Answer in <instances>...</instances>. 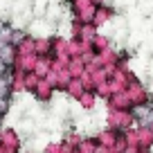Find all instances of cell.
I'll return each mask as SVG.
<instances>
[{"label":"cell","instance_id":"6","mask_svg":"<svg viewBox=\"0 0 153 153\" xmlns=\"http://www.w3.org/2000/svg\"><path fill=\"white\" fill-rule=\"evenodd\" d=\"M11 110V99H0V115L2 117H7Z\"/></svg>","mask_w":153,"mask_h":153},{"label":"cell","instance_id":"4","mask_svg":"<svg viewBox=\"0 0 153 153\" xmlns=\"http://www.w3.org/2000/svg\"><path fill=\"white\" fill-rule=\"evenodd\" d=\"M11 97V86H9V76H0V99H9Z\"/></svg>","mask_w":153,"mask_h":153},{"label":"cell","instance_id":"3","mask_svg":"<svg viewBox=\"0 0 153 153\" xmlns=\"http://www.w3.org/2000/svg\"><path fill=\"white\" fill-rule=\"evenodd\" d=\"M83 90H86V88H83V81L81 79H70V81H68V86H65V92L70 97H74V99H79V97L83 95Z\"/></svg>","mask_w":153,"mask_h":153},{"label":"cell","instance_id":"5","mask_svg":"<svg viewBox=\"0 0 153 153\" xmlns=\"http://www.w3.org/2000/svg\"><path fill=\"white\" fill-rule=\"evenodd\" d=\"M79 101H81L83 108H92V104H95V95H92V92H88V90H83V95L79 97Z\"/></svg>","mask_w":153,"mask_h":153},{"label":"cell","instance_id":"2","mask_svg":"<svg viewBox=\"0 0 153 153\" xmlns=\"http://www.w3.org/2000/svg\"><path fill=\"white\" fill-rule=\"evenodd\" d=\"M0 61L5 63L7 68H14V61H16V48H11L9 43L0 48Z\"/></svg>","mask_w":153,"mask_h":153},{"label":"cell","instance_id":"1","mask_svg":"<svg viewBox=\"0 0 153 153\" xmlns=\"http://www.w3.org/2000/svg\"><path fill=\"white\" fill-rule=\"evenodd\" d=\"M32 95H34V99H36L38 104H48V101L52 99V95H54V88L50 86L45 79H41V81L36 83V88L32 90Z\"/></svg>","mask_w":153,"mask_h":153}]
</instances>
